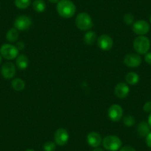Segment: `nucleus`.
<instances>
[{
	"label": "nucleus",
	"mask_w": 151,
	"mask_h": 151,
	"mask_svg": "<svg viewBox=\"0 0 151 151\" xmlns=\"http://www.w3.org/2000/svg\"><path fill=\"white\" fill-rule=\"evenodd\" d=\"M56 11L62 18L69 19L76 14V8L70 0H60L56 5Z\"/></svg>",
	"instance_id": "1"
},
{
	"label": "nucleus",
	"mask_w": 151,
	"mask_h": 151,
	"mask_svg": "<svg viewBox=\"0 0 151 151\" xmlns=\"http://www.w3.org/2000/svg\"><path fill=\"white\" fill-rule=\"evenodd\" d=\"M102 145L107 150L117 151L122 147V142L118 136L109 135L102 140Z\"/></svg>",
	"instance_id": "2"
},
{
	"label": "nucleus",
	"mask_w": 151,
	"mask_h": 151,
	"mask_svg": "<svg viewBox=\"0 0 151 151\" xmlns=\"http://www.w3.org/2000/svg\"><path fill=\"white\" fill-rule=\"evenodd\" d=\"M76 25L79 30L87 31L93 27V20L91 16L87 13H80L78 14L75 20Z\"/></svg>",
	"instance_id": "3"
},
{
	"label": "nucleus",
	"mask_w": 151,
	"mask_h": 151,
	"mask_svg": "<svg viewBox=\"0 0 151 151\" xmlns=\"http://www.w3.org/2000/svg\"><path fill=\"white\" fill-rule=\"evenodd\" d=\"M150 42L147 36H139L133 41V48L140 54H146L150 50Z\"/></svg>",
	"instance_id": "4"
},
{
	"label": "nucleus",
	"mask_w": 151,
	"mask_h": 151,
	"mask_svg": "<svg viewBox=\"0 0 151 151\" xmlns=\"http://www.w3.org/2000/svg\"><path fill=\"white\" fill-rule=\"evenodd\" d=\"M0 54L5 59L13 60L18 56L19 50L16 46L12 45L4 44L0 47Z\"/></svg>",
	"instance_id": "5"
},
{
	"label": "nucleus",
	"mask_w": 151,
	"mask_h": 151,
	"mask_svg": "<svg viewBox=\"0 0 151 151\" xmlns=\"http://www.w3.org/2000/svg\"><path fill=\"white\" fill-rule=\"evenodd\" d=\"M14 27L19 31L28 30L32 25V20L29 17L22 15L17 17L14 21Z\"/></svg>",
	"instance_id": "6"
},
{
	"label": "nucleus",
	"mask_w": 151,
	"mask_h": 151,
	"mask_svg": "<svg viewBox=\"0 0 151 151\" xmlns=\"http://www.w3.org/2000/svg\"><path fill=\"white\" fill-rule=\"evenodd\" d=\"M109 119L113 122H119L123 116V109L120 105L114 104L110 106L107 111Z\"/></svg>",
	"instance_id": "7"
},
{
	"label": "nucleus",
	"mask_w": 151,
	"mask_h": 151,
	"mask_svg": "<svg viewBox=\"0 0 151 151\" xmlns=\"http://www.w3.org/2000/svg\"><path fill=\"white\" fill-rule=\"evenodd\" d=\"M132 30L138 36H144L149 32L150 24L145 20H139L133 22Z\"/></svg>",
	"instance_id": "8"
},
{
	"label": "nucleus",
	"mask_w": 151,
	"mask_h": 151,
	"mask_svg": "<svg viewBox=\"0 0 151 151\" xmlns=\"http://www.w3.org/2000/svg\"><path fill=\"white\" fill-rule=\"evenodd\" d=\"M70 139L69 133L66 129L59 128L56 131L54 135L55 143L59 146H64L68 142Z\"/></svg>",
	"instance_id": "9"
},
{
	"label": "nucleus",
	"mask_w": 151,
	"mask_h": 151,
	"mask_svg": "<svg viewBox=\"0 0 151 151\" xmlns=\"http://www.w3.org/2000/svg\"><path fill=\"white\" fill-rule=\"evenodd\" d=\"M17 70L16 66L11 62H5L2 66L1 73L2 76L6 79H11L15 76Z\"/></svg>",
	"instance_id": "10"
},
{
	"label": "nucleus",
	"mask_w": 151,
	"mask_h": 151,
	"mask_svg": "<svg viewBox=\"0 0 151 151\" xmlns=\"http://www.w3.org/2000/svg\"><path fill=\"white\" fill-rule=\"evenodd\" d=\"M124 63L129 68H136L142 63V59L140 56L136 53H128L124 59Z\"/></svg>",
	"instance_id": "11"
},
{
	"label": "nucleus",
	"mask_w": 151,
	"mask_h": 151,
	"mask_svg": "<svg viewBox=\"0 0 151 151\" xmlns=\"http://www.w3.org/2000/svg\"><path fill=\"white\" fill-rule=\"evenodd\" d=\"M98 46L103 50H109L113 47V41L108 35L103 34L99 37L97 40Z\"/></svg>",
	"instance_id": "12"
},
{
	"label": "nucleus",
	"mask_w": 151,
	"mask_h": 151,
	"mask_svg": "<svg viewBox=\"0 0 151 151\" xmlns=\"http://www.w3.org/2000/svg\"><path fill=\"white\" fill-rule=\"evenodd\" d=\"M114 93H115L116 96L118 97L119 99H124L127 97L130 93V88L126 83L120 82L116 85Z\"/></svg>",
	"instance_id": "13"
},
{
	"label": "nucleus",
	"mask_w": 151,
	"mask_h": 151,
	"mask_svg": "<svg viewBox=\"0 0 151 151\" xmlns=\"http://www.w3.org/2000/svg\"><path fill=\"white\" fill-rule=\"evenodd\" d=\"M102 139L101 136L96 132H91L87 136V142L92 147H97L101 145Z\"/></svg>",
	"instance_id": "14"
},
{
	"label": "nucleus",
	"mask_w": 151,
	"mask_h": 151,
	"mask_svg": "<svg viewBox=\"0 0 151 151\" xmlns=\"http://www.w3.org/2000/svg\"><path fill=\"white\" fill-rule=\"evenodd\" d=\"M16 64H17V68L19 70H25L29 65V59L27 56L24 54L19 55L17 56V60H16Z\"/></svg>",
	"instance_id": "15"
},
{
	"label": "nucleus",
	"mask_w": 151,
	"mask_h": 151,
	"mask_svg": "<svg viewBox=\"0 0 151 151\" xmlns=\"http://www.w3.org/2000/svg\"><path fill=\"white\" fill-rule=\"evenodd\" d=\"M150 127L146 122H141L137 126L138 134L142 137H146L147 135L150 132Z\"/></svg>",
	"instance_id": "16"
},
{
	"label": "nucleus",
	"mask_w": 151,
	"mask_h": 151,
	"mask_svg": "<svg viewBox=\"0 0 151 151\" xmlns=\"http://www.w3.org/2000/svg\"><path fill=\"white\" fill-rule=\"evenodd\" d=\"M139 79H140V78H139V74L135 72H130L125 76V80L129 85H136L139 82Z\"/></svg>",
	"instance_id": "17"
},
{
	"label": "nucleus",
	"mask_w": 151,
	"mask_h": 151,
	"mask_svg": "<svg viewBox=\"0 0 151 151\" xmlns=\"http://www.w3.org/2000/svg\"><path fill=\"white\" fill-rule=\"evenodd\" d=\"M19 38V30L15 27H13L8 30L6 33V39L10 42H15Z\"/></svg>",
	"instance_id": "18"
},
{
	"label": "nucleus",
	"mask_w": 151,
	"mask_h": 151,
	"mask_svg": "<svg viewBox=\"0 0 151 151\" xmlns=\"http://www.w3.org/2000/svg\"><path fill=\"white\" fill-rule=\"evenodd\" d=\"M33 8L36 12L42 13L46 9V4L44 0H35L33 2Z\"/></svg>",
	"instance_id": "19"
},
{
	"label": "nucleus",
	"mask_w": 151,
	"mask_h": 151,
	"mask_svg": "<svg viewBox=\"0 0 151 151\" xmlns=\"http://www.w3.org/2000/svg\"><path fill=\"white\" fill-rule=\"evenodd\" d=\"M84 41L87 45H92L96 41V34L93 31H88L84 36Z\"/></svg>",
	"instance_id": "20"
},
{
	"label": "nucleus",
	"mask_w": 151,
	"mask_h": 151,
	"mask_svg": "<svg viewBox=\"0 0 151 151\" xmlns=\"http://www.w3.org/2000/svg\"><path fill=\"white\" fill-rule=\"evenodd\" d=\"M11 87L17 91H21L25 88V83L21 79H15L11 82Z\"/></svg>",
	"instance_id": "21"
},
{
	"label": "nucleus",
	"mask_w": 151,
	"mask_h": 151,
	"mask_svg": "<svg viewBox=\"0 0 151 151\" xmlns=\"http://www.w3.org/2000/svg\"><path fill=\"white\" fill-rule=\"evenodd\" d=\"M31 0H14V4L19 9H26L30 6Z\"/></svg>",
	"instance_id": "22"
},
{
	"label": "nucleus",
	"mask_w": 151,
	"mask_h": 151,
	"mask_svg": "<svg viewBox=\"0 0 151 151\" xmlns=\"http://www.w3.org/2000/svg\"><path fill=\"white\" fill-rule=\"evenodd\" d=\"M123 122H124V125H126L127 127H132L136 123V119L133 116L127 115L123 118Z\"/></svg>",
	"instance_id": "23"
},
{
	"label": "nucleus",
	"mask_w": 151,
	"mask_h": 151,
	"mask_svg": "<svg viewBox=\"0 0 151 151\" xmlns=\"http://www.w3.org/2000/svg\"><path fill=\"white\" fill-rule=\"evenodd\" d=\"M56 149V143L53 142H47L43 146L44 151H54Z\"/></svg>",
	"instance_id": "24"
},
{
	"label": "nucleus",
	"mask_w": 151,
	"mask_h": 151,
	"mask_svg": "<svg viewBox=\"0 0 151 151\" xmlns=\"http://www.w3.org/2000/svg\"><path fill=\"white\" fill-rule=\"evenodd\" d=\"M123 21L126 24H132L134 22V17L131 14H126L123 17Z\"/></svg>",
	"instance_id": "25"
},
{
	"label": "nucleus",
	"mask_w": 151,
	"mask_h": 151,
	"mask_svg": "<svg viewBox=\"0 0 151 151\" xmlns=\"http://www.w3.org/2000/svg\"><path fill=\"white\" fill-rule=\"evenodd\" d=\"M143 110L145 112H151V101H147L144 104Z\"/></svg>",
	"instance_id": "26"
},
{
	"label": "nucleus",
	"mask_w": 151,
	"mask_h": 151,
	"mask_svg": "<svg viewBox=\"0 0 151 151\" xmlns=\"http://www.w3.org/2000/svg\"><path fill=\"white\" fill-rule=\"evenodd\" d=\"M119 151H136V150L131 146H128V145H126V146L122 147L120 148Z\"/></svg>",
	"instance_id": "27"
},
{
	"label": "nucleus",
	"mask_w": 151,
	"mask_h": 151,
	"mask_svg": "<svg viewBox=\"0 0 151 151\" xmlns=\"http://www.w3.org/2000/svg\"><path fill=\"white\" fill-rule=\"evenodd\" d=\"M145 60L149 65H151V52H147L145 54Z\"/></svg>",
	"instance_id": "28"
},
{
	"label": "nucleus",
	"mask_w": 151,
	"mask_h": 151,
	"mask_svg": "<svg viewBox=\"0 0 151 151\" xmlns=\"http://www.w3.org/2000/svg\"><path fill=\"white\" fill-rule=\"evenodd\" d=\"M146 144L149 147L151 148V131L146 136Z\"/></svg>",
	"instance_id": "29"
},
{
	"label": "nucleus",
	"mask_w": 151,
	"mask_h": 151,
	"mask_svg": "<svg viewBox=\"0 0 151 151\" xmlns=\"http://www.w3.org/2000/svg\"><path fill=\"white\" fill-rule=\"evenodd\" d=\"M17 47L19 50H19H23V49L24 48V44L22 42H19L17 43Z\"/></svg>",
	"instance_id": "30"
},
{
	"label": "nucleus",
	"mask_w": 151,
	"mask_h": 151,
	"mask_svg": "<svg viewBox=\"0 0 151 151\" xmlns=\"http://www.w3.org/2000/svg\"><path fill=\"white\" fill-rule=\"evenodd\" d=\"M147 123H148V124H149L150 127V128H151V112H150V113L149 117H148V121H147Z\"/></svg>",
	"instance_id": "31"
},
{
	"label": "nucleus",
	"mask_w": 151,
	"mask_h": 151,
	"mask_svg": "<svg viewBox=\"0 0 151 151\" xmlns=\"http://www.w3.org/2000/svg\"><path fill=\"white\" fill-rule=\"evenodd\" d=\"M93 151H104V150L102 148L99 147H97L94 148V150Z\"/></svg>",
	"instance_id": "32"
},
{
	"label": "nucleus",
	"mask_w": 151,
	"mask_h": 151,
	"mask_svg": "<svg viewBox=\"0 0 151 151\" xmlns=\"http://www.w3.org/2000/svg\"><path fill=\"white\" fill-rule=\"evenodd\" d=\"M48 1L51 3H58L60 0H48Z\"/></svg>",
	"instance_id": "33"
},
{
	"label": "nucleus",
	"mask_w": 151,
	"mask_h": 151,
	"mask_svg": "<svg viewBox=\"0 0 151 151\" xmlns=\"http://www.w3.org/2000/svg\"><path fill=\"white\" fill-rule=\"evenodd\" d=\"M2 56H1V54H0V65H1V63H2Z\"/></svg>",
	"instance_id": "34"
},
{
	"label": "nucleus",
	"mask_w": 151,
	"mask_h": 151,
	"mask_svg": "<svg viewBox=\"0 0 151 151\" xmlns=\"http://www.w3.org/2000/svg\"><path fill=\"white\" fill-rule=\"evenodd\" d=\"M25 151H35L34 150H32V149H28V150H26Z\"/></svg>",
	"instance_id": "35"
},
{
	"label": "nucleus",
	"mask_w": 151,
	"mask_h": 151,
	"mask_svg": "<svg viewBox=\"0 0 151 151\" xmlns=\"http://www.w3.org/2000/svg\"><path fill=\"white\" fill-rule=\"evenodd\" d=\"M150 23H151V16H150Z\"/></svg>",
	"instance_id": "36"
}]
</instances>
